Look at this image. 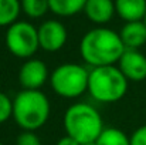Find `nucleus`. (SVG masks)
<instances>
[{
	"mask_svg": "<svg viewBox=\"0 0 146 145\" xmlns=\"http://www.w3.org/2000/svg\"><path fill=\"white\" fill-rule=\"evenodd\" d=\"M81 145H95V142H90V144H81Z\"/></svg>",
	"mask_w": 146,
	"mask_h": 145,
	"instance_id": "21",
	"label": "nucleus"
},
{
	"mask_svg": "<svg viewBox=\"0 0 146 145\" xmlns=\"http://www.w3.org/2000/svg\"><path fill=\"white\" fill-rule=\"evenodd\" d=\"M143 23L146 24V14H145V19H143Z\"/></svg>",
	"mask_w": 146,
	"mask_h": 145,
	"instance_id": "22",
	"label": "nucleus"
},
{
	"mask_svg": "<svg viewBox=\"0 0 146 145\" xmlns=\"http://www.w3.org/2000/svg\"><path fill=\"white\" fill-rule=\"evenodd\" d=\"M62 125L65 135L80 144L95 142L105 128L101 112L90 102L71 104L64 112Z\"/></svg>",
	"mask_w": 146,
	"mask_h": 145,
	"instance_id": "2",
	"label": "nucleus"
},
{
	"mask_svg": "<svg viewBox=\"0 0 146 145\" xmlns=\"http://www.w3.org/2000/svg\"><path fill=\"white\" fill-rule=\"evenodd\" d=\"M20 6L29 19H40L50 10L48 0H20Z\"/></svg>",
	"mask_w": 146,
	"mask_h": 145,
	"instance_id": "16",
	"label": "nucleus"
},
{
	"mask_svg": "<svg viewBox=\"0 0 146 145\" xmlns=\"http://www.w3.org/2000/svg\"><path fill=\"white\" fill-rule=\"evenodd\" d=\"M38 33V44L40 48L47 53H55L60 51L65 46L68 33L65 26L58 20H46L37 27Z\"/></svg>",
	"mask_w": 146,
	"mask_h": 145,
	"instance_id": "8",
	"label": "nucleus"
},
{
	"mask_svg": "<svg viewBox=\"0 0 146 145\" xmlns=\"http://www.w3.org/2000/svg\"><path fill=\"white\" fill-rule=\"evenodd\" d=\"M95 145H131V137L115 127H105Z\"/></svg>",
	"mask_w": 146,
	"mask_h": 145,
	"instance_id": "14",
	"label": "nucleus"
},
{
	"mask_svg": "<svg viewBox=\"0 0 146 145\" xmlns=\"http://www.w3.org/2000/svg\"><path fill=\"white\" fill-rule=\"evenodd\" d=\"M84 13L87 19L98 26H104L112 20L115 16V1L113 0H87L84 6Z\"/></svg>",
	"mask_w": 146,
	"mask_h": 145,
	"instance_id": "10",
	"label": "nucleus"
},
{
	"mask_svg": "<svg viewBox=\"0 0 146 145\" xmlns=\"http://www.w3.org/2000/svg\"><path fill=\"white\" fill-rule=\"evenodd\" d=\"M90 70L78 63H64L50 74V87L61 98L75 100L88 93Z\"/></svg>",
	"mask_w": 146,
	"mask_h": 145,
	"instance_id": "5",
	"label": "nucleus"
},
{
	"mask_svg": "<svg viewBox=\"0 0 146 145\" xmlns=\"http://www.w3.org/2000/svg\"><path fill=\"white\" fill-rule=\"evenodd\" d=\"M13 117V100L0 91V124L7 122Z\"/></svg>",
	"mask_w": 146,
	"mask_h": 145,
	"instance_id": "17",
	"label": "nucleus"
},
{
	"mask_svg": "<svg viewBox=\"0 0 146 145\" xmlns=\"http://www.w3.org/2000/svg\"><path fill=\"white\" fill-rule=\"evenodd\" d=\"M115 13L125 21H142L146 14V0H115Z\"/></svg>",
	"mask_w": 146,
	"mask_h": 145,
	"instance_id": "12",
	"label": "nucleus"
},
{
	"mask_svg": "<svg viewBox=\"0 0 146 145\" xmlns=\"http://www.w3.org/2000/svg\"><path fill=\"white\" fill-rule=\"evenodd\" d=\"M131 137V145H146V124L136 128Z\"/></svg>",
	"mask_w": 146,
	"mask_h": 145,
	"instance_id": "19",
	"label": "nucleus"
},
{
	"mask_svg": "<svg viewBox=\"0 0 146 145\" xmlns=\"http://www.w3.org/2000/svg\"><path fill=\"white\" fill-rule=\"evenodd\" d=\"M20 11V0H0V27H9L16 23Z\"/></svg>",
	"mask_w": 146,
	"mask_h": 145,
	"instance_id": "15",
	"label": "nucleus"
},
{
	"mask_svg": "<svg viewBox=\"0 0 146 145\" xmlns=\"http://www.w3.org/2000/svg\"><path fill=\"white\" fill-rule=\"evenodd\" d=\"M55 145H81L78 141H75L74 138H71V137H68V135H64L62 138H60L58 141H57V144Z\"/></svg>",
	"mask_w": 146,
	"mask_h": 145,
	"instance_id": "20",
	"label": "nucleus"
},
{
	"mask_svg": "<svg viewBox=\"0 0 146 145\" xmlns=\"http://www.w3.org/2000/svg\"><path fill=\"white\" fill-rule=\"evenodd\" d=\"M118 68L128 81L141 83L146 80V55L141 50H125L118 61Z\"/></svg>",
	"mask_w": 146,
	"mask_h": 145,
	"instance_id": "9",
	"label": "nucleus"
},
{
	"mask_svg": "<svg viewBox=\"0 0 146 145\" xmlns=\"http://www.w3.org/2000/svg\"><path fill=\"white\" fill-rule=\"evenodd\" d=\"M119 37L128 50H139L146 44V24L142 21L125 23L119 31Z\"/></svg>",
	"mask_w": 146,
	"mask_h": 145,
	"instance_id": "11",
	"label": "nucleus"
},
{
	"mask_svg": "<svg viewBox=\"0 0 146 145\" xmlns=\"http://www.w3.org/2000/svg\"><path fill=\"white\" fill-rule=\"evenodd\" d=\"M51 104L41 90H21L13 100V120L21 131H37L50 118Z\"/></svg>",
	"mask_w": 146,
	"mask_h": 145,
	"instance_id": "3",
	"label": "nucleus"
},
{
	"mask_svg": "<svg viewBox=\"0 0 146 145\" xmlns=\"http://www.w3.org/2000/svg\"><path fill=\"white\" fill-rule=\"evenodd\" d=\"M16 145H41V140L34 131H21L16 140Z\"/></svg>",
	"mask_w": 146,
	"mask_h": 145,
	"instance_id": "18",
	"label": "nucleus"
},
{
	"mask_svg": "<svg viewBox=\"0 0 146 145\" xmlns=\"http://www.w3.org/2000/svg\"><path fill=\"white\" fill-rule=\"evenodd\" d=\"M129 81L118 65L95 67L90 70L88 93L98 102L113 104L121 101L128 93Z\"/></svg>",
	"mask_w": 146,
	"mask_h": 145,
	"instance_id": "4",
	"label": "nucleus"
},
{
	"mask_svg": "<svg viewBox=\"0 0 146 145\" xmlns=\"http://www.w3.org/2000/svg\"><path fill=\"white\" fill-rule=\"evenodd\" d=\"M48 80V67L40 58L24 60L19 70V83L23 90H40Z\"/></svg>",
	"mask_w": 146,
	"mask_h": 145,
	"instance_id": "7",
	"label": "nucleus"
},
{
	"mask_svg": "<svg viewBox=\"0 0 146 145\" xmlns=\"http://www.w3.org/2000/svg\"><path fill=\"white\" fill-rule=\"evenodd\" d=\"M0 145H4V144H3V142H0Z\"/></svg>",
	"mask_w": 146,
	"mask_h": 145,
	"instance_id": "23",
	"label": "nucleus"
},
{
	"mask_svg": "<svg viewBox=\"0 0 146 145\" xmlns=\"http://www.w3.org/2000/svg\"><path fill=\"white\" fill-rule=\"evenodd\" d=\"M87 0H48L50 11L60 17H71L84 11Z\"/></svg>",
	"mask_w": 146,
	"mask_h": 145,
	"instance_id": "13",
	"label": "nucleus"
},
{
	"mask_svg": "<svg viewBox=\"0 0 146 145\" xmlns=\"http://www.w3.org/2000/svg\"><path fill=\"white\" fill-rule=\"evenodd\" d=\"M125 50L119 33L104 26L88 30L80 43L82 60L92 68L118 64Z\"/></svg>",
	"mask_w": 146,
	"mask_h": 145,
	"instance_id": "1",
	"label": "nucleus"
},
{
	"mask_svg": "<svg viewBox=\"0 0 146 145\" xmlns=\"http://www.w3.org/2000/svg\"><path fill=\"white\" fill-rule=\"evenodd\" d=\"M7 50L17 58L29 60L38 51V33L37 27L30 21L17 20L7 27L4 36Z\"/></svg>",
	"mask_w": 146,
	"mask_h": 145,
	"instance_id": "6",
	"label": "nucleus"
}]
</instances>
